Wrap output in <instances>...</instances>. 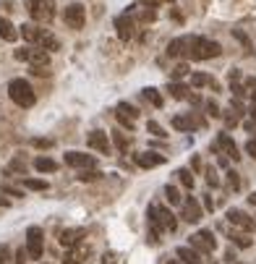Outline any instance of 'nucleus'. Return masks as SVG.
Returning a JSON list of instances; mask_svg holds the SVG:
<instances>
[{"label":"nucleus","mask_w":256,"mask_h":264,"mask_svg":"<svg viewBox=\"0 0 256 264\" xmlns=\"http://www.w3.org/2000/svg\"><path fill=\"white\" fill-rule=\"evenodd\" d=\"M207 183L212 186V189H217V186H220V178H217V173H215L212 167H207Z\"/></svg>","instance_id":"nucleus-38"},{"label":"nucleus","mask_w":256,"mask_h":264,"mask_svg":"<svg viewBox=\"0 0 256 264\" xmlns=\"http://www.w3.org/2000/svg\"><path fill=\"white\" fill-rule=\"evenodd\" d=\"M199 126H204V120L193 118L191 113H188V115H175V118H173V128H175V131H193V128H199Z\"/></svg>","instance_id":"nucleus-15"},{"label":"nucleus","mask_w":256,"mask_h":264,"mask_svg":"<svg viewBox=\"0 0 256 264\" xmlns=\"http://www.w3.org/2000/svg\"><path fill=\"white\" fill-rule=\"evenodd\" d=\"M6 173H21V175H26V165H24L21 160H13V162H11V167L6 170Z\"/></svg>","instance_id":"nucleus-35"},{"label":"nucleus","mask_w":256,"mask_h":264,"mask_svg":"<svg viewBox=\"0 0 256 264\" xmlns=\"http://www.w3.org/2000/svg\"><path fill=\"white\" fill-rule=\"evenodd\" d=\"M165 196H168L170 204H183V196H180V191L175 186H165Z\"/></svg>","instance_id":"nucleus-27"},{"label":"nucleus","mask_w":256,"mask_h":264,"mask_svg":"<svg viewBox=\"0 0 256 264\" xmlns=\"http://www.w3.org/2000/svg\"><path fill=\"white\" fill-rule=\"evenodd\" d=\"M0 264H6V246H0Z\"/></svg>","instance_id":"nucleus-51"},{"label":"nucleus","mask_w":256,"mask_h":264,"mask_svg":"<svg viewBox=\"0 0 256 264\" xmlns=\"http://www.w3.org/2000/svg\"><path fill=\"white\" fill-rule=\"evenodd\" d=\"M8 97H11L13 102H16L19 107H32V105L37 102L32 84L24 81V79H13V81L8 84Z\"/></svg>","instance_id":"nucleus-2"},{"label":"nucleus","mask_w":256,"mask_h":264,"mask_svg":"<svg viewBox=\"0 0 256 264\" xmlns=\"http://www.w3.org/2000/svg\"><path fill=\"white\" fill-rule=\"evenodd\" d=\"M155 209H157V220H160V225H162V230H175L178 228V220H175V214L170 212V209H165V207H160V204H155Z\"/></svg>","instance_id":"nucleus-17"},{"label":"nucleus","mask_w":256,"mask_h":264,"mask_svg":"<svg viewBox=\"0 0 256 264\" xmlns=\"http://www.w3.org/2000/svg\"><path fill=\"white\" fill-rule=\"evenodd\" d=\"M238 120H240V118H238L233 110L225 113V126H228V128H235V126H238Z\"/></svg>","instance_id":"nucleus-37"},{"label":"nucleus","mask_w":256,"mask_h":264,"mask_svg":"<svg viewBox=\"0 0 256 264\" xmlns=\"http://www.w3.org/2000/svg\"><path fill=\"white\" fill-rule=\"evenodd\" d=\"M168 264H183V261H180V259H168Z\"/></svg>","instance_id":"nucleus-54"},{"label":"nucleus","mask_w":256,"mask_h":264,"mask_svg":"<svg viewBox=\"0 0 256 264\" xmlns=\"http://www.w3.org/2000/svg\"><path fill=\"white\" fill-rule=\"evenodd\" d=\"M186 73H188V66H183V63H180V66H175V68H173V79L178 81V79H183Z\"/></svg>","instance_id":"nucleus-40"},{"label":"nucleus","mask_w":256,"mask_h":264,"mask_svg":"<svg viewBox=\"0 0 256 264\" xmlns=\"http://www.w3.org/2000/svg\"><path fill=\"white\" fill-rule=\"evenodd\" d=\"M191 246L196 248L199 254H212L217 248V241L212 236V230H199V233H193V236H191Z\"/></svg>","instance_id":"nucleus-6"},{"label":"nucleus","mask_w":256,"mask_h":264,"mask_svg":"<svg viewBox=\"0 0 256 264\" xmlns=\"http://www.w3.org/2000/svg\"><path fill=\"white\" fill-rule=\"evenodd\" d=\"M248 201H251V204L256 207V194H251V196H248Z\"/></svg>","instance_id":"nucleus-52"},{"label":"nucleus","mask_w":256,"mask_h":264,"mask_svg":"<svg viewBox=\"0 0 256 264\" xmlns=\"http://www.w3.org/2000/svg\"><path fill=\"white\" fill-rule=\"evenodd\" d=\"M42 246H44L42 230L37 225H32V228L26 230V251H29V259H42Z\"/></svg>","instance_id":"nucleus-7"},{"label":"nucleus","mask_w":256,"mask_h":264,"mask_svg":"<svg viewBox=\"0 0 256 264\" xmlns=\"http://www.w3.org/2000/svg\"><path fill=\"white\" fill-rule=\"evenodd\" d=\"M81 238H86V233L81 228H68V230L60 233L58 241H60V246H66V248H76L81 243Z\"/></svg>","instance_id":"nucleus-14"},{"label":"nucleus","mask_w":256,"mask_h":264,"mask_svg":"<svg viewBox=\"0 0 256 264\" xmlns=\"http://www.w3.org/2000/svg\"><path fill=\"white\" fill-rule=\"evenodd\" d=\"M66 165L79 167V170H89V167L97 165V160L92 154H84V152H66Z\"/></svg>","instance_id":"nucleus-8"},{"label":"nucleus","mask_w":256,"mask_h":264,"mask_svg":"<svg viewBox=\"0 0 256 264\" xmlns=\"http://www.w3.org/2000/svg\"><path fill=\"white\" fill-rule=\"evenodd\" d=\"M246 152H248L251 157L256 160V139H248V142H246Z\"/></svg>","instance_id":"nucleus-44"},{"label":"nucleus","mask_w":256,"mask_h":264,"mask_svg":"<svg viewBox=\"0 0 256 264\" xmlns=\"http://www.w3.org/2000/svg\"><path fill=\"white\" fill-rule=\"evenodd\" d=\"M26 256H29V251L19 248V251H16V264H26Z\"/></svg>","instance_id":"nucleus-45"},{"label":"nucleus","mask_w":256,"mask_h":264,"mask_svg":"<svg viewBox=\"0 0 256 264\" xmlns=\"http://www.w3.org/2000/svg\"><path fill=\"white\" fill-rule=\"evenodd\" d=\"M34 147H44V149H47V147H53V142H50V139H34Z\"/></svg>","instance_id":"nucleus-47"},{"label":"nucleus","mask_w":256,"mask_h":264,"mask_svg":"<svg viewBox=\"0 0 256 264\" xmlns=\"http://www.w3.org/2000/svg\"><path fill=\"white\" fill-rule=\"evenodd\" d=\"M115 29H118V37L128 42L133 37V29H136V21H133V16H128V13H123V16L115 19Z\"/></svg>","instance_id":"nucleus-11"},{"label":"nucleus","mask_w":256,"mask_h":264,"mask_svg":"<svg viewBox=\"0 0 256 264\" xmlns=\"http://www.w3.org/2000/svg\"><path fill=\"white\" fill-rule=\"evenodd\" d=\"M207 113L212 115V118H220V115H222V113H220V105H217V102H212V100L207 102Z\"/></svg>","instance_id":"nucleus-39"},{"label":"nucleus","mask_w":256,"mask_h":264,"mask_svg":"<svg viewBox=\"0 0 256 264\" xmlns=\"http://www.w3.org/2000/svg\"><path fill=\"white\" fill-rule=\"evenodd\" d=\"M24 189H29V191H47L50 186H47V181H39V178H24Z\"/></svg>","instance_id":"nucleus-24"},{"label":"nucleus","mask_w":256,"mask_h":264,"mask_svg":"<svg viewBox=\"0 0 256 264\" xmlns=\"http://www.w3.org/2000/svg\"><path fill=\"white\" fill-rule=\"evenodd\" d=\"M178 178H180V183L186 186V189H193V175H191V170H178Z\"/></svg>","instance_id":"nucleus-34"},{"label":"nucleus","mask_w":256,"mask_h":264,"mask_svg":"<svg viewBox=\"0 0 256 264\" xmlns=\"http://www.w3.org/2000/svg\"><path fill=\"white\" fill-rule=\"evenodd\" d=\"M97 178H102V173H99V170H94V167L81 170V173H79V181H81V183H86V181H97Z\"/></svg>","instance_id":"nucleus-30"},{"label":"nucleus","mask_w":256,"mask_h":264,"mask_svg":"<svg viewBox=\"0 0 256 264\" xmlns=\"http://www.w3.org/2000/svg\"><path fill=\"white\" fill-rule=\"evenodd\" d=\"M16 60H26L32 66H50V53L42 48H26V50H16Z\"/></svg>","instance_id":"nucleus-5"},{"label":"nucleus","mask_w":256,"mask_h":264,"mask_svg":"<svg viewBox=\"0 0 256 264\" xmlns=\"http://www.w3.org/2000/svg\"><path fill=\"white\" fill-rule=\"evenodd\" d=\"M63 21L73 29V32L84 29V24H86V11H84V6H81V3H71V6L63 11Z\"/></svg>","instance_id":"nucleus-4"},{"label":"nucleus","mask_w":256,"mask_h":264,"mask_svg":"<svg viewBox=\"0 0 256 264\" xmlns=\"http://www.w3.org/2000/svg\"><path fill=\"white\" fill-rule=\"evenodd\" d=\"M113 144L120 149V152H128V136L123 131H113Z\"/></svg>","instance_id":"nucleus-26"},{"label":"nucleus","mask_w":256,"mask_h":264,"mask_svg":"<svg viewBox=\"0 0 256 264\" xmlns=\"http://www.w3.org/2000/svg\"><path fill=\"white\" fill-rule=\"evenodd\" d=\"M215 147H217V149H222V154H225L228 160H233V162H238V160H240V152H238L235 142H233V139H230L228 134H220Z\"/></svg>","instance_id":"nucleus-10"},{"label":"nucleus","mask_w":256,"mask_h":264,"mask_svg":"<svg viewBox=\"0 0 256 264\" xmlns=\"http://www.w3.org/2000/svg\"><path fill=\"white\" fill-rule=\"evenodd\" d=\"M201 214H204V209H201V204L196 199H193V196L183 199V220L186 223H199Z\"/></svg>","instance_id":"nucleus-12"},{"label":"nucleus","mask_w":256,"mask_h":264,"mask_svg":"<svg viewBox=\"0 0 256 264\" xmlns=\"http://www.w3.org/2000/svg\"><path fill=\"white\" fill-rule=\"evenodd\" d=\"M146 131L152 134V136H157V139H165V136H168V134H165V128L160 126V123H155V120L146 123Z\"/></svg>","instance_id":"nucleus-33"},{"label":"nucleus","mask_w":256,"mask_h":264,"mask_svg":"<svg viewBox=\"0 0 256 264\" xmlns=\"http://www.w3.org/2000/svg\"><path fill=\"white\" fill-rule=\"evenodd\" d=\"M21 32H16V26H13L8 19H0V37H3L6 42H16Z\"/></svg>","instance_id":"nucleus-21"},{"label":"nucleus","mask_w":256,"mask_h":264,"mask_svg":"<svg viewBox=\"0 0 256 264\" xmlns=\"http://www.w3.org/2000/svg\"><path fill=\"white\" fill-rule=\"evenodd\" d=\"M115 118H118V123H120V126H126L128 131H133V118H131L128 113H123V110H118V113H115Z\"/></svg>","instance_id":"nucleus-32"},{"label":"nucleus","mask_w":256,"mask_h":264,"mask_svg":"<svg viewBox=\"0 0 256 264\" xmlns=\"http://www.w3.org/2000/svg\"><path fill=\"white\" fill-rule=\"evenodd\" d=\"M168 55L170 58H180V55H188V37H178L168 45Z\"/></svg>","instance_id":"nucleus-20"},{"label":"nucleus","mask_w":256,"mask_h":264,"mask_svg":"<svg viewBox=\"0 0 256 264\" xmlns=\"http://www.w3.org/2000/svg\"><path fill=\"white\" fill-rule=\"evenodd\" d=\"M222 53V48L215 39H207V37H188V55L191 60H209V58H217Z\"/></svg>","instance_id":"nucleus-1"},{"label":"nucleus","mask_w":256,"mask_h":264,"mask_svg":"<svg viewBox=\"0 0 256 264\" xmlns=\"http://www.w3.org/2000/svg\"><path fill=\"white\" fill-rule=\"evenodd\" d=\"M63 264H81V254L68 251V254H66V259H63Z\"/></svg>","instance_id":"nucleus-41"},{"label":"nucleus","mask_w":256,"mask_h":264,"mask_svg":"<svg viewBox=\"0 0 256 264\" xmlns=\"http://www.w3.org/2000/svg\"><path fill=\"white\" fill-rule=\"evenodd\" d=\"M168 92H170V97H175V100H188L191 95H188V86L186 84H178V81H170L168 84Z\"/></svg>","instance_id":"nucleus-22"},{"label":"nucleus","mask_w":256,"mask_h":264,"mask_svg":"<svg viewBox=\"0 0 256 264\" xmlns=\"http://www.w3.org/2000/svg\"><path fill=\"white\" fill-rule=\"evenodd\" d=\"M235 34V39H240V42H243V45H248V37L243 34V32H233Z\"/></svg>","instance_id":"nucleus-50"},{"label":"nucleus","mask_w":256,"mask_h":264,"mask_svg":"<svg viewBox=\"0 0 256 264\" xmlns=\"http://www.w3.org/2000/svg\"><path fill=\"white\" fill-rule=\"evenodd\" d=\"M44 34H47V32H44V29H39L37 24H24V26H21V37H24L26 42H32V45H39V42L44 39Z\"/></svg>","instance_id":"nucleus-16"},{"label":"nucleus","mask_w":256,"mask_h":264,"mask_svg":"<svg viewBox=\"0 0 256 264\" xmlns=\"http://www.w3.org/2000/svg\"><path fill=\"white\" fill-rule=\"evenodd\" d=\"M228 186H230L233 191H238V189H240V178H238L235 170H228Z\"/></svg>","instance_id":"nucleus-36"},{"label":"nucleus","mask_w":256,"mask_h":264,"mask_svg":"<svg viewBox=\"0 0 256 264\" xmlns=\"http://www.w3.org/2000/svg\"><path fill=\"white\" fill-rule=\"evenodd\" d=\"M118 110H123V113H128V115H131L133 120H136V115H139V110H136V107H131V105H126V102H123V105H118Z\"/></svg>","instance_id":"nucleus-43"},{"label":"nucleus","mask_w":256,"mask_h":264,"mask_svg":"<svg viewBox=\"0 0 256 264\" xmlns=\"http://www.w3.org/2000/svg\"><path fill=\"white\" fill-rule=\"evenodd\" d=\"M204 209H209V212L215 209V201H212V196H204Z\"/></svg>","instance_id":"nucleus-49"},{"label":"nucleus","mask_w":256,"mask_h":264,"mask_svg":"<svg viewBox=\"0 0 256 264\" xmlns=\"http://www.w3.org/2000/svg\"><path fill=\"white\" fill-rule=\"evenodd\" d=\"M29 16L39 24H50L55 16V0H24Z\"/></svg>","instance_id":"nucleus-3"},{"label":"nucleus","mask_w":256,"mask_h":264,"mask_svg":"<svg viewBox=\"0 0 256 264\" xmlns=\"http://www.w3.org/2000/svg\"><path fill=\"white\" fill-rule=\"evenodd\" d=\"M251 107H256V92H253V95H251Z\"/></svg>","instance_id":"nucleus-53"},{"label":"nucleus","mask_w":256,"mask_h":264,"mask_svg":"<svg viewBox=\"0 0 256 264\" xmlns=\"http://www.w3.org/2000/svg\"><path fill=\"white\" fill-rule=\"evenodd\" d=\"M230 238H233V243H235V246H240V248H248V246L253 243L248 236H243V233H230Z\"/></svg>","instance_id":"nucleus-31"},{"label":"nucleus","mask_w":256,"mask_h":264,"mask_svg":"<svg viewBox=\"0 0 256 264\" xmlns=\"http://www.w3.org/2000/svg\"><path fill=\"white\" fill-rule=\"evenodd\" d=\"M228 223L238 225L240 230H246V233H251L256 228V220H251V217L246 212H240V209H228Z\"/></svg>","instance_id":"nucleus-13"},{"label":"nucleus","mask_w":256,"mask_h":264,"mask_svg":"<svg viewBox=\"0 0 256 264\" xmlns=\"http://www.w3.org/2000/svg\"><path fill=\"white\" fill-rule=\"evenodd\" d=\"M86 144L92 147V149H97V152H102V154H108L113 149V142L108 139V134H105V131H92V134L86 136Z\"/></svg>","instance_id":"nucleus-9"},{"label":"nucleus","mask_w":256,"mask_h":264,"mask_svg":"<svg viewBox=\"0 0 256 264\" xmlns=\"http://www.w3.org/2000/svg\"><path fill=\"white\" fill-rule=\"evenodd\" d=\"M0 207H8V201H6L3 196H0Z\"/></svg>","instance_id":"nucleus-55"},{"label":"nucleus","mask_w":256,"mask_h":264,"mask_svg":"<svg viewBox=\"0 0 256 264\" xmlns=\"http://www.w3.org/2000/svg\"><path fill=\"white\" fill-rule=\"evenodd\" d=\"M133 160H136L139 167H157V165L165 162V157H162V154H157V152H141V154H136Z\"/></svg>","instance_id":"nucleus-18"},{"label":"nucleus","mask_w":256,"mask_h":264,"mask_svg":"<svg viewBox=\"0 0 256 264\" xmlns=\"http://www.w3.org/2000/svg\"><path fill=\"white\" fill-rule=\"evenodd\" d=\"M212 81H215V79H209L207 73H193V76H191V84H193V86H212Z\"/></svg>","instance_id":"nucleus-29"},{"label":"nucleus","mask_w":256,"mask_h":264,"mask_svg":"<svg viewBox=\"0 0 256 264\" xmlns=\"http://www.w3.org/2000/svg\"><path fill=\"white\" fill-rule=\"evenodd\" d=\"M175 254H178V259L183 261V264H201V254L193 246H180Z\"/></svg>","instance_id":"nucleus-19"},{"label":"nucleus","mask_w":256,"mask_h":264,"mask_svg":"<svg viewBox=\"0 0 256 264\" xmlns=\"http://www.w3.org/2000/svg\"><path fill=\"white\" fill-rule=\"evenodd\" d=\"M3 191H6L8 196H21V191H19V189H11V186H3Z\"/></svg>","instance_id":"nucleus-48"},{"label":"nucleus","mask_w":256,"mask_h":264,"mask_svg":"<svg viewBox=\"0 0 256 264\" xmlns=\"http://www.w3.org/2000/svg\"><path fill=\"white\" fill-rule=\"evenodd\" d=\"M141 3H146L149 8H157L160 3H173V0H141Z\"/></svg>","instance_id":"nucleus-46"},{"label":"nucleus","mask_w":256,"mask_h":264,"mask_svg":"<svg viewBox=\"0 0 256 264\" xmlns=\"http://www.w3.org/2000/svg\"><path fill=\"white\" fill-rule=\"evenodd\" d=\"M144 100H146V102H152L155 107H162V95H160L155 86H146V89H144Z\"/></svg>","instance_id":"nucleus-25"},{"label":"nucleus","mask_w":256,"mask_h":264,"mask_svg":"<svg viewBox=\"0 0 256 264\" xmlns=\"http://www.w3.org/2000/svg\"><path fill=\"white\" fill-rule=\"evenodd\" d=\"M230 92H233V95H235V100H240V97H246V89H243V86H240L238 81H233V84H230Z\"/></svg>","instance_id":"nucleus-42"},{"label":"nucleus","mask_w":256,"mask_h":264,"mask_svg":"<svg viewBox=\"0 0 256 264\" xmlns=\"http://www.w3.org/2000/svg\"><path fill=\"white\" fill-rule=\"evenodd\" d=\"M34 170H37V173H55V170H58V162L50 160V157H37V160H34Z\"/></svg>","instance_id":"nucleus-23"},{"label":"nucleus","mask_w":256,"mask_h":264,"mask_svg":"<svg viewBox=\"0 0 256 264\" xmlns=\"http://www.w3.org/2000/svg\"><path fill=\"white\" fill-rule=\"evenodd\" d=\"M39 48H42V50H47V53H53V50H58V48H60V42H58L53 34H44V39L39 42Z\"/></svg>","instance_id":"nucleus-28"}]
</instances>
